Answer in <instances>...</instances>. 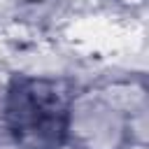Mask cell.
Segmentation results:
<instances>
[{"mask_svg":"<svg viewBox=\"0 0 149 149\" xmlns=\"http://www.w3.org/2000/svg\"><path fill=\"white\" fill-rule=\"evenodd\" d=\"M130 149H144V147H130Z\"/></svg>","mask_w":149,"mask_h":149,"instance_id":"obj_1","label":"cell"},{"mask_svg":"<svg viewBox=\"0 0 149 149\" xmlns=\"http://www.w3.org/2000/svg\"><path fill=\"white\" fill-rule=\"evenodd\" d=\"M61 149H72V147H61Z\"/></svg>","mask_w":149,"mask_h":149,"instance_id":"obj_2","label":"cell"}]
</instances>
